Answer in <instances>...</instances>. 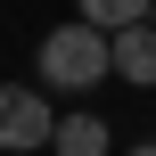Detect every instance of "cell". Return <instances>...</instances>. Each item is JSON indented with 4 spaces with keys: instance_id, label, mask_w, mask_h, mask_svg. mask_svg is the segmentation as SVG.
Listing matches in <instances>:
<instances>
[{
    "instance_id": "6da1fadb",
    "label": "cell",
    "mask_w": 156,
    "mask_h": 156,
    "mask_svg": "<svg viewBox=\"0 0 156 156\" xmlns=\"http://www.w3.org/2000/svg\"><path fill=\"white\" fill-rule=\"evenodd\" d=\"M41 82L49 90H90V82H107L115 74V33L107 25H90V16H74V25H58V33H41Z\"/></svg>"
},
{
    "instance_id": "7a4b0ae2",
    "label": "cell",
    "mask_w": 156,
    "mask_h": 156,
    "mask_svg": "<svg viewBox=\"0 0 156 156\" xmlns=\"http://www.w3.org/2000/svg\"><path fill=\"white\" fill-rule=\"evenodd\" d=\"M49 132H58L49 99L25 82H0V148H49Z\"/></svg>"
},
{
    "instance_id": "3957f363",
    "label": "cell",
    "mask_w": 156,
    "mask_h": 156,
    "mask_svg": "<svg viewBox=\"0 0 156 156\" xmlns=\"http://www.w3.org/2000/svg\"><path fill=\"white\" fill-rule=\"evenodd\" d=\"M115 82L156 90V25L148 16H140V25H115Z\"/></svg>"
},
{
    "instance_id": "277c9868",
    "label": "cell",
    "mask_w": 156,
    "mask_h": 156,
    "mask_svg": "<svg viewBox=\"0 0 156 156\" xmlns=\"http://www.w3.org/2000/svg\"><path fill=\"white\" fill-rule=\"evenodd\" d=\"M107 140H115V132H107L99 115H66V123L49 132V148H58V156H107Z\"/></svg>"
},
{
    "instance_id": "5b68a950",
    "label": "cell",
    "mask_w": 156,
    "mask_h": 156,
    "mask_svg": "<svg viewBox=\"0 0 156 156\" xmlns=\"http://www.w3.org/2000/svg\"><path fill=\"white\" fill-rule=\"evenodd\" d=\"M74 8H82L90 25H107V33H115V25H140V16H148L156 0H74Z\"/></svg>"
},
{
    "instance_id": "8992f818",
    "label": "cell",
    "mask_w": 156,
    "mask_h": 156,
    "mask_svg": "<svg viewBox=\"0 0 156 156\" xmlns=\"http://www.w3.org/2000/svg\"><path fill=\"white\" fill-rule=\"evenodd\" d=\"M132 156H156V140H140V148H132Z\"/></svg>"
},
{
    "instance_id": "52a82bcc",
    "label": "cell",
    "mask_w": 156,
    "mask_h": 156,
    "mask_svg": "<svg viewBox=\"0 0 156 156\" xmlns=\"http://www.w3.org/2000/svg\"><path fill=\"white\" fill-rule=\"evenodd\" d=\"M8 156H41V148H8Z\"/></svg>"
}]
</instances>
